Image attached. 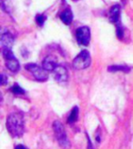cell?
Wrapping results in <instances>:
<instances>
[{
  "label": "cell",
  "instance_id": "obj_1",
  "mask_svg": "<svg viewBox=\"0 0 133 149\" xmlns=\"http://www.w3.org/2000/svg\"><path fill=\"white\" fill-rule=\"evenodd\" d=\"M6 128L11 136L19 137L24 134V119L20 114L13 113L6 119Z\"/></svg>",
  "mask_w": 133,
  "mask_h": 149
},
{
  "label": "cell",
  "instance_id": "obj_2",
  "mask_svg": "<svg viewBox=\"0 0 133 149\" xmlns=\"http://www.w3.org/2000/svg\"><path fill=\"white\" fill-rule=\"evenodd\" d=\"M53 128L56 133V136H57L60 146L61 147H63L64 149L69 148L70 143H69V140L68 136H66V133L64 129L63 125L60 121H55L53 124Z\"/></svg>",
  "mask_w": 133,
  "mask_h": 149
},
{
  "label": "cell",
  "instance_id": "obj_3",
  "mask_svg": "<svg viewBox=\"0 0 133 149\" xmlns=\"http://www.w3.org/2000/svg\"><path fill=\"white\" fill-rule=\"evenodd\" d=\"M90 63H91V57L90 55V52L87 50H83L74 58L73 68L77 70L85 69L88 66H90Z\"/></svg>",
  "mask_w": 133,
  "mask_h": 149
},
{
  "label": "cell",
  "instance_id": "obj_4",
  "mask_svg": "<svg viewBox=\"0 0 133 149\" xmlns=\"http://www.w3.org/2000/svg\"><path fill=\"white\" fill-rule=\"evenodd\" d=\"M3 56L6 60V65L11 72L16 73L19 70L20 65L18 59L15 57L11 49H3Z\"/></svg>",
  "mask_w": 133,
  "mask_h": 149
},
{
  "label": "cell",
  "instance_id": "obj_5",
  "mask_svg": "<svg viewBox=\"0 0 133 149\" xmlns=\"http://www.w3.org/2000/svg\"><path fill=\"white\" fill-rule=\"evenodd\" d=\"M77 41L81 46H88L90 42V29L88 26H80L76 30Z\"/></svg>",
  "mask_w": 133,
  "mask_h": 149
},
{
  "label": "cell",
  "instance_id": "obj_6",
  "mask_svg": "<svg viewBox=\"0 0 133 149\" xmlns=\"http://www.w3.org/2000/svg\"><path fill=\"white\" fill-rule=\"evenodd\" d=\"M26 69L31 72L34 77L38 81H46L48 77L47 70H45L43 68H40L36 64H27L26 65Z\"/></svg>",
  "mask_w": 133,
  "mask_h": 149
},
{
  "label": "cell",
  "instance_id": "obj_7",
  "mask_svg": "<svg viewBox=\"0 0 133 149\" xmlns=\"http://www.w3.org/2000/svg\"><path fill=\"white\" fill-rule=\"evenodd\" d=\"M53 74H54V78L56 79L57 82L60 84L66 83L68 81L69 78V73L66 68H64L63 65H58L57 68L53 70Z\"/></svg>",
  "mask_w": 133,
  "mask_h": 149
},
{
  "label": "cell",
  "instance_id": "obj_8",
  "mask_svg": "<svg viewBox=\"0 0 133 149\" xmlns=\"http://www.w3.org/2000/svg\"><path fill=\"white\" fill-rule=\"evenodd\" d=\"M108 19L116 26L120 24V6L119 4L113 5L111 6L108 14Z\"/></svg>",
  "mask_w": 133,
  "mask_h": 149
},
{
  "label": "cell",
  "instance_id": "obj_9",
  "mask_svg": "<svg viewBox=\"0 0 133 149\" xmlns=\"http://www.w3.org/2000/svg\"><path fill=\"white\" fill-rule=\"evenodd\" d=\"M58 65L57 62V58L54 56H48L43 60V68L47 71H52L57 68Z\"/></svg>",
  "mask_w": 133,
  "mask_h": 149
},
{
  "label": "cell",
  "instance_id": "obj_10",
  "mask_svg": "<svg viewBox=\"0 0 133 149\" xmlns=\"http://www.w3.org/2000/svg\"><path fill=\"white\" fill-rule=\"evenodd\" d=\"M14 44V37L11 33L5 32L1 36V45L3 49H11Z\"/></svg>",
  "mask_w": 133,
  "mask_h": 149
},
{
  "label": "cell",
  "instance_id": "obj_11",
  "mask_svg": "<svg viewBox=\"0 0 133 149\" xmlns=\"http://www.w3.org/2000/svg\"><path fill=\"white\" fill-rule=\"evenodd\" d=\"M60 17L65 25H70L73 20V13L70 8H66L60 14Z\"/></svg>",
  "mask_w": 133,
  "mask_h": 149
},
{
  "label": "cell",
  "instance_id": "obj_12",
  "mask_svg": "<svg viewBox=\"0 0 133 149\" xmlns=\"http://www.w3.org/2000/svg\"><path fill=\"white\" fill-rule=\"evenodd\" d=\"M78 117V108L77 107H75L72 111L70 112V115L69 116V123H75L77 121V119Z\"/></svg>",
  "mask_w": 133,
  "mask_h": 149
},
{
  "label": "cell",
  "instance_id": "obj_13",
  "mask_svg": "<svg viewBox=\"0 0 133 149\" xmlns=\"http://www.w3.org/2000/svg\"><path fill=\"white\" fill-rule=\"evenodd\" d=\"M46 20H47L46 15L39 14V15H36V23L38 24L39 26H42L44 24H45Z\"/></svg>",
  "mask_w": 133,
  "mask_h": 149
},
{
  "label": "cell",
  "instance_id": "obj_14",
  "mask_svg": "<svg viewBox=\"0 0 133 149\" xmlns=\"http://www.w3.org/2000/svg\"><path fill=\"white\" fill-rule=\"evenodd\" d=\"M116 34L120 39H122V37L124 36V27L121 26V24L116 26Z\"/></svg>",
  "mask_w": 133,
  "mask_h": 149
},
{
  "label": "cell",
  "instance_id": "obj_15",
  "mask_svg": "<svg viewBox=\"0 0 133 149\" xmlns=\"http://www.w3.org/2000/svg\"><path fill=\"white\" fill-rule=\"evenodd\" d=\"M12 92H13L14 94H17V95H22V94H24V93H25L23 89H22V88H21L19 86H18V85H16L15 86L12 87Z\"/></svg>",
  "mask_w": 133,
  "mask_h": 149
},
{
  "label": "cell",
  "instance_id": "obj_16",
  "mask_svg": "<svg viewBox=\"0 0 133 149\" xmlns=\"http://www.w3.org/2000/svg\"><path fill=\"white\" fill-rule=\"evenodd\" d=\"M125 71V70H129L128 68H126V66H110V68H108V71Z\"/></svg>",
  "mask_w": 133,
  "mask_h": 149
},
{
  "label": "cell",
  "instance_id": "obj_17",
  "mask_svg": "<svg viewBox=\"0 0 133 149\" xmlns=\"http://www.w3.org/2000/svg\"><path fill=\"white\" fill-rule=\"evenodd\" d=\"M1 77H2V85L4 86V85H6L7 83V77H6L5 74H2Z\"/></svg>",
  "mask_w": 133,
  "mask_h": 149
},
{
  "label": "cell",
  "instance_id": "obj_18",
  "mask_svg": "<svg viewBox=\"0 0 133 149\" xmlns=\"http://www.w3.org/2000/svg\"><path fill=\"white\" fill-rule=\"evenodd\" d=\"M16 149H27V148H26L24 146H22V145H18V146H17Z\"/></svg>",
  "mask_w": 133,
  "mask_h": 149
}]
</instances>
